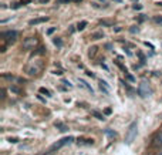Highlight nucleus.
I'll return each instance as SVG.
<instances>
[{"label": "nucleus", "mask_w": 162, "mask_h": 155, "mask_svg": "<svg viewBox=\"0 0 162 155\" xmlns=\"http://www.w3.org/2000/svg\"><path fill=\"white\" fill-rule=\"evenodd\" d=\"M138 32H139V30H138V27H137V29H135V27H132V29H131V33H138Z\"/></svg>", "instance_id": "25"}, {"label": "nucleus", "mask_w": 162, "mask_h": 155, "mask_svg": "<svg viewBox=\"0 0 162 155\" xmlns=\"http://www.w3.org/2000/svg\"><path fill=\"white\" fill-rule=\"evenodd\" d=\"M9 142H12V144H17V142H19V139H17V138H9Z\"/></svg>", "instance_id": "23"}, {"label": "nucleus", "mask_w": 162, "mask_h": 155, "mask_svg": "<svg viewBox=\"0 0 162 155\" xmlns=\"http://www.w3.org/2000/svg\"><path fill=\"white\" fill-rule=\"evenodd\" d=\"M46 21H49V17H37V19H33L29 21V24L30 26H37V24H41V23H46Z\"/></svg>", "instance_id": "7"}, {"label": "nucleus", "mask_w": 162, "mask_h": 155, "mask_svg": "<svg viewBox=\"0 0 162 155\" xmlns=\"http://www.w3.org/2000/svg\"><path fill=\"white\" fill-rule=\"evenodd\" d=\"M10 90H12V91H13V93H17V94H20V90H19V88H17V87H12V88H10Z\"/></svg>", "instance_id": "24"}, {"label": "nucleus", "mask_w": 162, "mask_h": 155, "mask_svg": "<svg viewBox=\"0 0 162 155\" xmlns=\"http://www.w3.org/2000/svg\"><path fill=\"white\" fill-rule=\"evenodd\" d=\"M56 127H58V128H60V131H63V132L67 131V127L63 125V124H60V122H56Z\"/></svg>", "instance_id": "16"}, {"label": "nucleus", "mask_w": 162, "mask_h": 155, "mask_svg": "<svg viewBox=\"0 0 162 155\" xmlns=\"http://www.w3.org/2000/svg\"><path fill=\"white\" fill-rule=\"evenodd\" d=\"M137 122H132L130 125V128H128V134H127V138H125V142L127 144H132V141L135 139L137 137Z\"/></svg>", "instance_id": "5"}, {"label": "nucleus", "mask_w": 162, "mask_h": 155, "mask_svg": "<svg viewBox=\"0 0 162 155\" xmlns=\"http://www.w3.org/2000/svg\"><path fill=\"white\" fill-rule=\"evenodd\" d=\"M91 114H93L95 118H98V120H105V118H104V115H102V114H100V112H97V111H93Z\"/></svg>", "instance_id": "13"}, {"label": "nucleus", "mask_w": 162, "mask_h": 155, "mask_svg": "<svg viewBox=\"0 0 162 155\" xmlns=\"http://www.w3.org/2000/svg\"><path fill=\"white\" fill-rule=\"evenodd\" d=\"M1 37L4 38V41H6L7 44H12V43H14V41L17 40L19 33H17L16 30H10V32H4V33H1Z\"/></svg>", "instance_id": "4"}, {"label": "nucleus", "mask_w": 162, "mask_h": 155, "mask_svg": "<svg viewBox=\"0 0 162 155\" xmlns=\"http://www.w3.org/2000/svg\"><path fill=\"white\" fill-rule=\"evenodd\" d=\"M95 53H97V47H91V49H90V51H88V56H90V57H93Z\"/></svg>", "instance_id": "17"}, {"label": "nucleus", "mask_w": 162, "mask_h": 155, "mask_svg": "<svg viewBox=\"0 0 162 155\" xmlns=\"http://www.w3.org/2000/svg\"><path fill=\"white\" fill-rule=\"evenodd\" d=\"M155 155H162V148H161V150H159V151H158V152H157Z\"/></svg>", "instance_id": "30"}, {"label": "nucleus", "mask_w": 162, "mask_h": 155, "mask_svg": "<svg viewBox=\"0 0 162 155\" xmlns=\"http://www.w3.org/2000/svg\"><path fill=\"white\" fill-rule=\"evenodd\" d=\"M58 3H81L82 0H57Z\"/></svg>", "instance_id": "14"}, {"label": "nucleus", "mask_w": 162, "mask_h": 155, "mask_svg": "<svg viewBox=\"0 0 162 155\" xmlns=\"http://www.w3.org/2000/svg\"><path fill=\"white\" fill-rule=\"evenodd\" d=\"M87 24H88V23H87L85 20H82V21H80V23L77 24V30H78V32H81V30H84V29L87 27Z\"/></svg>", "instance_id": "11"}, {"label": "nucleus", "mask_w": 162, "mask_h": 155, "mask_svg": "<svg viewBox=\"0 0 162 155\" xmlns=\"http://www.w3.org/2000/svg\"><path fill=\"white\" fill-rule=\"evenodd\" d=\"M102 37H104V33H102V32H95V33L91 34V38H93V40H100V38H102Z\"/></svg>", "instance_id": "10"}, {"label": "nucleus", "mask_w": 162, "mask_h": 155, "mask_svg": "<svg viewBox=\"0 0 162 155\" xmlns=\"http://www.w3.org/2000/svg\"><path fill=\"white\" fill-rule=\"evenodd\" d=\"M81 141H82V142L78 141V145H93V144H94L93 139H81Z\"/></svg>", "instance_id": "12"}, {"label": "nucleus", "mask_w": 162, "mask_h": 155, "mask_svg": "<svg viewBox=\"0 0 162 155\" xmlns=\"http://www.w3.org/2000/svg\"><path fill=\"white\" fill-rule=\"evenodd\" d=\"M36 46H37V38L36 37H29L23 41V49H26V50H33Z\"/></svg>", "instance_id": "6"}, {"label": "nucleus", "mask_w": 162, "mask_h": 155, "mask_svg": "<svg viewBox=\"0 0 162 155\" xmlns=\"http://www.w3.org/2000/svg\"><path fill=\"white\" fill-rule=\"evenodd\" d=\"M43 69V64H41V61H32V63H29L27 66H26V73L29 74V75H37L40 71Z\"/></svg>", "instance_id": "2"}, {"label": "nucleus", "mask_w": 162, "mask_h": 155, "mask_svg": "<svg viewBox=\"0 0 162 155\" xmlns=\"http://www.w3.org/2000/svg\"><path fill=\"white\" fill-rule=\"evenodd\" d=\"M127 80L131 81V83H135V77H134V75H131V74H127Z\"/></svg>", "instance_id": "20"}, {"label": "nucleus", "mask_w": 162, "mask_h": 155, "mask_svg": "<svg viewBox=\"0 0 162 155\" xmlns=\"http://www.w3.org/2000/svg\"><path fill=\"white\" fill-rule=\"evenodd\" d=\"M154 20H155V23H158V24L162 26V16H157V17H154Z\"/></svg>", "instance_id": "19"}, {"label": "nucleus", "mask_w": 162, "mask_h": 155, "mask_svg": "<svg viewBox=\"0 0 162 155\" xmlns=\"http://www.w3.org/2000/svg\"><path fill=\"white\" fill-rule=\"evenodd\" d=\"M74 141V137H65L63 139H60V141H57V142H54L51 147L49 148V152H54V151H57V150H60L61 147H64L67 144H71Z\"/></svg>", "instance_id": "3"}, {"label": "nucleus", "mask_w": 162, "mask_h": 155, "mask_svg": "<svg viewBox=\"0 0 162 155\" xmlns=\"http://www.w3.org/2000/svg\"><path fill=\"white\" fill-rule=\"evenodd\" d=\"M138 94H139L142 98H148V97L152 95V87L149 84V81L142 80V81L139 83V86H138Z\"/></svg>", "instance_id": "1"}, {"label": "nucleus", "mask_w": 162, "mask_h": 155, "mask_svg": "<svg viewBox=\"0 0 162 155\" xmlns=\"http://www.w3.org/2000/svg\"><path fill=\"white\" fill-rule=\"evenodd\" d=\"M78 83H80V84H81V86H82V87H84V88H87L88 91H91V93L94 91V90H93V87L90 86V84H88L87 81H84V80H81V78H78Z\"/></svg>", "instance_id": "9"}, {"label": "nucleus", "mask_w": 162, "mask_h": 155, "mask_svg": "<svg viewBox=\"0 0 162 155\" xmlns=\"http://www.w3.org/2000/svg\"><path fill=\"white\" fill-rule=\"evenodd\" d=\"M154 145H155V147H162V131L155 137V139H154Z\"/></svg>", "instance_id": "8"}, {"label": "nucleus", "mask_w": 162, "mask_h": 155, "mask_svg": "<svg viewBox=\"0 0 162 155\" xmlns=\"http://www.w3.org/2000/svg\"><path fill=\"white\" fill-rule=\"evenodd\" d=\"M56 29H57V27H51V29H49V30H47V34H53V33L56 32Z\"/></svg>", "instance_id": "22"}, {"label": "nucleus", "mask_w": 162, "mask_h": 155, "mask_svg": "<svg viewBox=\"0 0 162 155\" xmlns=\"http://www.w3.org/2000/svg\"><path fill=\"white\" fill-rule=\"evenodd\" d=\"M40 93H41V94H46L47 97H50V91L49 90H46L44 87H41V88H40Z\"/></svg>", "instance_id": "18"}, {"label": "nucleus", "mask_w": 162, "mask_h": 155, "mask_svg": "<svg viewBox=\"0 0 162 155\" xmlns=\"http://www.w3.org/2000/svg\"><path fill=\"white\" fill-rule=\"evenodd\" d=\"M114 1H117V3H121V0H114Z\"/></svg>", "instance_id": "32"}, {"label": "nucleus", "mask_w": 162, "mask_h": 155, "mask_svg": "<svg viewBox=\"0 0 162 155\" xmlns=\"http://www.w3.org/2000/svg\"><path fill=\"white\" fill-rule=\"evenodd\" d=\"M40 3H47V1H50V0H38Z\"/></svg>", "instance_id": "31"}, {"label": "nucleus", "mask_w": 162, "mask_h": 155, "mask_svg": "<svg viewBox=\"0 0 162 155\" xmlns=\"http://www.w3.org/2000/svg\"><path fill=\"white\" fill-rule=\"evenodd\" d=\"M105 114L110 115V114H111V108H107V110H105Z\"/></svg>", "instance_id": "28"}, {"label": "nucleus", "mask_w": 162, "mask_h": 155, "mask_svg": "<svg viewBox=\"0 0 162 155\" xmlns=\"http://www.w3.org/2000/svg\"><path fill=\"white\" fill-rule=\"evenodd\" d=\"M54 44H57V46H61V41H60V40H57V38H54Z\"/></svg>", "instance_id": "26"}, {"label": "nucleus", "mask_w": 162, "mask_h": 155, "mask_svg": "<svg viewBox=\"0 0 162 155\" xmlns=\"http://www.w3.org/2000/svg\"><path fill=\"white\" fill-rule=\"evenodd\" d=\"M105 134H107L108 137H111V138L117 137V132H114V131H111V130H105Z\"/></svg>", "instance_id": "15"}, {"label": "nucleus", "mask_w": 162, "mask_h": 155, "mask_svg": "<svg viewBox=\"0 0 162 155\" xmlns=\"http://www.w3.org/2000/svg\"><path fill=\"white\" fill-rule=\"evenodd\" d=\"M134 9H135V10H139V9H141V6H139V4H135V6H134Z\"/></svg>", "instance_id": "29"}, {"label": "nucleus", "mask_w": 162, "mask_h": 155, "mask_svg": "<svg viewBox=\"0 0 162 155\" xmlns=\"http://www.w3.org/2000/svg\"><path fill=\"white\" fill-rule=\"evenodd\" d=\"M53 74H57V75H61V74H63V71H61V70H58V71H54Z\"/></svg>", "instance_id": "27"}, {"label": "nucleus", "mask_w": 162, "mask_h": 155, "mask_svg": "<svg viewBox=\"0 0 162 155\" xmlns=\"http://www.w3.org/2000/svg\"><path fill=\"white\" fill-rule=\"evenodd\" d=\"M63 84H64L65 87H68V88H71V83H70V81H68V80H63Z\"/></svg>", "instance_id": "21"}]
</instances>
